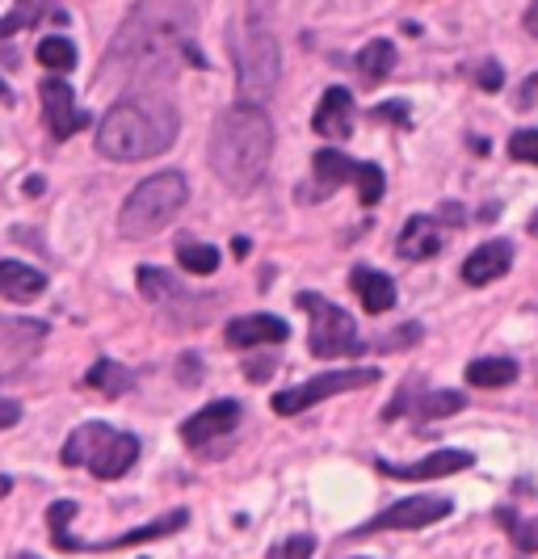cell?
Here are the masks:
<instances>
[{
    "instance_id": "1",
    "label": "cell",
    "mask_w": 538,
    "mask_h": 559,
    "mask_svg": "<svg viewBox=\"0 0 538 559\" xmlns=\"http://www.w3.org/2000/svg\"><path fill=\"white\" fill-rule=\"evenodd\" d=\"M270 152H274V127L256 102H236L231 110L219 114L211 131V168L227 190L236 194L256 190L270 168Z\"/></svg>"
},
{
    "instance_id": "2",
    "label": "cell",
    "mask_w": 538,
    "mask_h": 559,
    "mask_svg": "<svg viewBox=\"0 0 538 559\" xmlns=\"http://www.w3.org/2000/svg\"><path fill=\"white\" fill-rule=\"evenodd\" d=\"M190 9L181 0H143L140 9L127 17V26L118 29V38L110 43V63L118 68H156L165 63L172 51L190 59L194 68H206V59L186 43L190 34Z\"/></svg>"
},
{
    "instance_id": "3",
    "label": "cell",
    "mask_w": 538,
    "mask_h": 559,
    "mask_svg": "<svg viewBox=\"0 0 538 559\" xmlns=\"http://www.w3.org/2000/svg\"><path fill=\"white\" fill-rule=\"evenodd\" d=\"M172 140H177V110L156 93L122 97L97 127V152L118 165L152 160V156L169 152Z\"/></svg>"
},
{
    "instance_id": "4",
    "label": "cell",
    "mask_w": 538,
    "mask_h": 559,
    "mask_svg": "<svg viewBox=\"0 0 538 559\" xmlns=\"http://www.w3.org/2000/svg\"><path fill=\"white\" fill-rule=\"evenodd\" d=\"M190 202V186H186V177L181 173H156V177H147L140 181L131 198L122 202V211H118V231L127 236V240H147V236H156V231H165V227L181 215V206Z\"/></svg>"
},
{
    "instance_id": "5",
    "label": "cell",
    "mask_w": 538,
    "mask_h": 559,
    "mask_svg": "<svg viewBox=\"0 0 538 559\" xmlns=\"http://www.w3.org/2000/svg\"><path fill=\"white\" fill-rule=\"evenodd\" d=\"M63 467H88L97 479H118L127 476L140 459V438L110 429L106 420H88L81 425L68 442H63Z\"/></svg>"
},
{
    "instance_id": "6",
    "label": "cell",
    "mask_w": 538,
    "mask_h": 559,
    "mask_svg": "<svg viewBox=\"0 0 538 559\" xmlns=\"http://www.w3.org/2000/svg\"><path fill=\"white\" fill-rule=\"evenodd\" d=\"M72 518H76V501H56L47 509V531H51V543H56L59 551H122V547H135V543H152V538L177 534L190 522L186 509H172V513L147 522L140 531H127V534H118V538H106V543H85V538H72V534H68V522H72Z\"/></svg>"
},
{
    "instance_id": "7",
    "label": "cell",
    "mask_w": 538,
    "mask_h": 559,
    "mask_svg": "<svg viewBox=\"0 0 538 559\" xmlns=\"http://www.w3.org/2000/svg\"><path fill=\"white\" fill-rule=\"evenodd\" d=\"M231 47H236V56H231L236 59V81L249 97H261V93H270L278 84V76H283L278 38L261 22H249V29L240 38H231Z\"/></svg>"
},
{
    "instance_id": "8",
    "label": "cell",
    "mask_w": 538,
    "mask_h": 559,
    "mask_svg": "<svg viewBox=\"0 0 538 559\" xmlns=\"http://www.w3.org/2000/svg\"><path fill=\"white\" fill-rule=\"evenodd\" d=\"M299 308L312 316V333H308V345H312L315 358H345V354H358V333H354V316L337 304H328L324 295L315 290H303L299 295Z\"/></svg>"
},
{
    "instance_id": "9",
    "label": "cell",
    "mask_w": 538,
    "mask_h": 559,
    "mask_svg": "<svg viewBox=\"0 0 538 559\" xmlns=\"http://www.w3.org/2000/svg\"><path fill=\"white\" fill-rule=\"evenodd\" d=\"M379 383V366H345V370H328V374H315L303 388H290V392L274 395V413L278 417H295V413H308L315 404L333 400V395L358 392V388H370Z\"/></svg>"
},
{
    "instance_id": "10",
    "label": "cell",
    "mask_w": 538,
    "mask_h": 559,
    "mask_svg": "<svg viewBox=\"0 0 538 559\" xmlns=\"http://www.w3.org/2000/svg\"><path fill=\"white\" fill-rule=\"evenodd\" d=\"M451 513V501L446 497H404V501H396L392 509H383L379 518H370L362 531H354V538L358 534H379V531H421V526H433L438 518H446Z\"/></svg>"
},
{
    "instance_id": "11",
    "label": "cell",
    "mask_w": 538,
    "mask_h": 559,
    "mask_svg": "<svg viewBox=\"0 0 538 559\" xmlns=\"http://www.w3.org/2000/svg\"><path fill=\"white\" fill-rule=\"evenodd\" d=\"M38 102H43V122H47L51 140H72L76 131H85L88 114L76 110L72 84H63V81H56V76H47V81L38 84Z\"/></svg>"
},
{
    "instance_id": "12",
    "label": "cell",
    "mask_w": 538,
    "mask_h": 559,
    "mask_svg": "<svg viewBox=\"0 0 538 559\" xmlns=\"http://www.w3.org/2000/svg\"><path fill=\"white\" fill-rule=\"evenodd\" d=\"M471 463H476V454H467V450H433V454H426L421 463H408V467H396V463H387V459H374V467H379L383 476L413 479V484H421V479L458 476V472H467Z\"/></svg>"
},
{
    "instance_id": "13",
    "label": "cell",
    "mask_w": 538,
    "mask_h": 559,
    "mask_svg": "<svg viewBox=\"0 0 538 559\" xmlns=\"http://www.w3.org/2000/svg\"><path fill=\"white\" fill-rule=\"evenodd\" d=\"M236 425H240V404L236 400H215V404H206L202 413H194V417L181 425V442L202 450L211 447L215 438H227Z\"/></svg>"
},
{
    "instance_id": "14",
    "label": "cell",
    "mask_w": 538,
    "mask_h": 559,
    "mask_svg": "<svg viewBox=\"0 0 538 559\" xmlns=\"http://www.w3.org/2000/svg\"><path fill=\"white\" fill-rule=\"evenodd\" d=\"M312 127L315 135H324V140H349L354 135V97H349V88H328L324 97H320V106L312 114Z\"/></svg>"
},
{
    "instance_id": "15",
    "label": "cell",
    "mask_w": 538,
    "mask_h": 559,
    "mask_svg": "<svg viewBox=\"0 0 538 559\" xmlns=\"http://www.w3.org/2000/svg\"><path fill=\"white\" fill-rule=\"evenodd\" d=\"M224 336L227 345H236V349H253V345H283L290 329L278 316H240V320L227 324Z\"/></svg>"
},
{
    "instance_id": "16",
    "label": "cell",
    "mask_w": 538,
    "mask_h": 559,
    "mask_svg": "<svg viewBox=\"0 0 538 559\" xmlns=\"http://www.w3.org/2000/svg\"><path fill=\"white\" fill-rule=\"evenodd\" d=\"M513 265V249L505 240H488L480 249L463 261V282L467 286H488V282L505 278Z\"/></svg>"
},
{
    "instance_id": "17",
    "label": "cell",
    "mask_w": 538,
    "mask_h": 559,
    "mask_svg": "<svg viewBox=\"0 0 538 559\" xmlns=\"http://www.w3.org/2000/svg\"><path fill=\"white\" fill-rule=\"evenodd\" d=\"M349 286L358 295V304L370 311V316H383V311L396 308V282L387 278L383 270H370V265H358L349 274Z\"/></svg>"
},
{
    "instance_id": "18",
    "label": "cell",
    "mask_w": 538,
    "mask_h": 559,
    "mask_svg": "<svg viewBox=\"0 0 538 559\" xmlns=\"http://www.w3.org/2000/svg\"><path fill=\"white\" fill-rule=\"evenodd\" d=\"M396 249L404 261H429V257H438V249H442V231H438V224L429 215H413L404 224V231H399Z\"/></svg>"
},
{
    "instance_id": "19",
    "label": "cell",
    "mask_w": 538,
    "mask_h": 559,
    "mask_svg": "<svg viewBox=\"0 0 538 559\" xmlns=\"http://www.w3.org/2000/svg\"><path fill=\"white\" fill-rule=\"evenodd\" d=\"M47 290V278L38 270H29L22 261H0V295L9 304H34Z\"/></svg>"
},
{
    "instance_id": "20",
    "label": "cell",
    "mask_w": 538,
    "mask_h": 559,
    "mask_svg": "<svg viewBox=\"0 0 538 559\" xmlns=\"http://www.w3.org/2000/svg\"><path fill=\"white\" fill-rule=\"evenodd\" d=\"M312 168H315V186H320V194L337 190V186H345V181H358V173H362V165L349 160V156L337 152V147H320V152L312 156Z\"/></svg>"
},
{
    "instance_id": "21",
    "label": "cell",
    "mask_w": 538,
    "mask_h": 559,
    "mask_svg": "<svg viewBox=\"0 0 538 559\" xmlns=\"http://www.w3.org/2000/svg\"><path fill=\"white\" fill-rule=\"evenodd\" d=\"M43 17H51V22H68V13L56 9L51 0H17V9H13L9 17H0V43H4V38H13L17 29L38 26Z\"/></svg>"
},
{
    "instance_id": "22",
    "label": "cell",
    "mask_w": 538,
    "mask_h": 559,
    "mask_svg": "<svg viewBox=\"0 0 538 559\" xmlns=\"http://www.w3.org/2000/svg\"><path fill=\"white\" fill-rule=\"evenodd\" d=\"M85 383L93 388V392L118 400V395H127L131 388H135V374H131L127 366H118L113 358H101V362H93V370L85 374Z\"/></svg>"
},
{
    "instance_id": "23",
    "label": "cell",
    "mask_w": 538,
    "mask_h": 559,
    "mask_svg": "<svg viewBox=\"0 0 538 559\" xmlns=\"http://www.w3.org/2000/svg\"><path fill=\"white\" fill-rule=\"evenodd\" d=\"M358 76L370 84H379V81H387V72L396 68V47L387 43V38H374V43H367L362 51H358Z\"/></svg>"
},
{
    "instance_id": "24",
    "label": "cell",
    "mask_w": 538,
    "mask_h": 559,
    "mask_svg": "<svg viewBox=\"0 0 538 559\" xmlns=\"http://www.w3.org/2000/svg\"><path fill=\"white\" fill-rule=\"evenodd\" d=\"M517 379V362L513 358H476L467 366V383L471 388H505Z\"/></svg>"
},
{
    "instance_id": "25",
    "label": "cell",
    "mask_w": 538,
    "mask_h": 559,
    "mask_svg": "<svg viewBox=\"0 0 538 559\" xmlns=\"http://www.w3.org/2000/svg\"><path fill=\"white\" fill-rule=\"evenodd\" d=\"M47 336V324H38V320H0V345H9V349H34L38 341Z\"/></svg>"
},
{
    "instance_id": "26",
    "label": "cell",
    "mask_w": 538,
    "mask_h": 559,
    "mask_svg": "<svg viewBox=\"0 0 538 559\" xmlns=\"http://www.w3.org/2000/svg\"><path fill=\"white\" fill-rule=\"evenodd\" d=\"M140 290L147 304H172V299H181V282L169 278L165 270H152V265L140 270Z\"/></svg>"
},
{
    "instance_id": "27",
    "label": "cell",
    "mask_w": 538,
    "mask_h": 559,
    "mask_svg": "<svg viewBox=\"0 0 538 559\" xmlns=\"http://www.w3.org/2000/svg\"><path fill=\"white\" fill-rule=\"evenodd\" d=\"M463 404H467V395L463 392H426L421 395V404H417V417L421 420H442V417H454V413H463Z\"/></svg>"
},
{
    "instance_id": "28",
    "label": "cell",
    "mask_w": 538,
    "mask_h": 559,
    "mask_svg": "<svg viewBox=\"0 0 538 559\" xmlns=\"http://www.w3.org/2000/svg\"><path fill=\"white\" fill-rule=\"evenodd\" d=\"M38 63L47 72H72L76 68V47L68 38H43L38 43Z\"/></svg>"
},
{
    "instance_id": "29",
    "label": "cell",
    "mask_w": 538,
    "mask_h": 559,
    "mask_svg": "<svg viewBox=\"0 0 538 559\" xmlns=\"http://www.w3.org/2000/svg\"><path fill=\"white\" fill-rule=\"evenodd\" d=\"M177 261H181L186 274H202V278H206V274L219 270V249H211V245H190V240H186V245L177 249Z\"/></svg>"
},
{
    "instance_id": "30",
    "label": "cell",
    "mask_w": 538,
    "mask_h": 559,
    "mask_svg": "<svg viewBox=\"0 0 538 559\" xmlns=\"http://www.w3.org/2000/svg\"><path fill=\"white\" fill-rule=\"evenodd\" d=\"M387 190V181H383V168L379 165H362L358 173V198H362V206H374L379 198Z\"/></svg>"
},
{
    "instance_id": "31",
    "label": "cell",
    "mask_w": 538,
    "mask_h": 559,
    "mask_svg": "<svg viewBox=\"0 0 538 559\" xmlns=\"http://www.w3.org/2000/svg\"><path fill=\"white\" fill-rule=\"evenodd\" d=\"M312 551H315V538H312V534H290L286 543L270 547V556H265V559H308Z\"/></svg>"
},
{
    "instance_id": "32",
    "label": "cell",
    "mask_w": 538,
    "mask_h": 559,
    "mask_svg": "<svg viewBox=\"0 0 538 559\" xmlns=\"http://www.w3.org/2000/svg\"><path fill=\"white\" fill-rule=\"evenodd\" d=\"M510 156H513V160H522V165H538V131H535V127L513 131Z\"/></svg>"
},
{
    "instance_id": "33",
    "label": "cell",
    "mask_w": 538,
    "mask_h": 559,
    "mask_svg": "<svg viewBox=\"0 0 538 559\" xmlns=\"http://www.w3.org/2000/svg\"><path fill=\"white\" fill-rule=\"evenodd\" d=\"M476 81H480L483 93H497L501 81H505V76H501V63H497V59H483L480 68H476Z\"/></svg>"
},
{
    "instance_id": "34",
    "label": "cell",
    "mask_w": 538,
    "mask_h": 559,
    "mask_svg": "<svg viewBox=\"0 0 538 559\" xmlns=\"http://www.w3.org/2000/svg\"><path fill=\"white\" fill-rule=\"evenodd\" d=\"M510 531H513V543H517L522 551H538V522H517Z\"/></svg>"
},
{
    "instance_id": "35",
    "label": "cell",
    "mask_w": 538,
    "mask_h": 559,
    "mask_svg": "<svg viewBox=\"0 0 538 559\" xmlns=\"http://www.w3.org/2000/svg\"><path fill=\"white\" fill-rule=\"evenodd\" d=\"M17 420H22V404L9 400V395H0V429H9V425H17Z\"/></svg>"
},
{
    "instance_id": "36",
    "label": "cell",
    "mask_w": 538,
    "mask_h": 559,
    "mask_svg": "<svg viewBox=\"0 0 538 559\" xmlns=\"http://www.w3.org/2000/svg\"><path fill=\"white\" fill-rule=\"evenodd\" d=\"M535 97H538V72H535V76H526V84H522V93H517V106L526 110V106H535Z\"/></svg>"
},
{
    "instance_id": "37",
    "label": "cell",
    "mask_w": 538,
    "mask_h": 559,
    "mask_svg": "<svg viewBox=\"0 0 538 559\" xmlns=\"http://www.w3.org/2000/svg\"><path fill=\"white\" fill-rule=\"evenodd\" d=\"M374 118H399V127H408V106H399V102H392V106H379V110H374Z\"/></svg>"
},
{
    "instance_id": "38",
    "label": "cell",
    "mask_w": 538,
    "mask_h": 559,
    "mask_svg": "<svg viewBox=\"0 0 538 559\" xmlns=\"http://www.w3.org/2000/svg\"><path fill=\"white\" fill-rule=\"evenodd\" d=\"M526 29H530V34L538 38V0L530 4V9H526Z\"/></svg>"
},
{
    "instance_id": "39",
    "label": "cell",
    "mask_w": 538,
    "mask_h": 559,
    "mask_svg": "<svg viewBox=\"0 0 538 559\" xmlns=\"http://www.w3.org/2000/svg\"><path fill=\"white\" fill-rule=\"evenodd\" d=\"M26 194H29V198L43 194V177H29V181H26Z\"/></svg>"
},
{
    "instance_id": "40",
    "label": "cell",
    "mask_w": 538,
    "mask_h": 559,
    "mask_svg": "<svg viewBox=\"0 0 538 559\" xmlns=\"http://www.w3.org/2000/svg\"><path fill=\"white\" fill-rule=\"evenodd\" d=\"M9 492H13V479H9V476H0V501H4Z\"/></svg>"
},
{
    "instance_id": "41",
    "label": "cell",
    "mask_w": 538,
    "mask_h": 559,
    "mask_svg": "<svg viewBox=\"0 0 538 559\" xmlns=\"http://www.w3.org/2000/svg\"><path fill=\"white\" fill-rule=\"evenodd\" d=\"M9 102H13V93H9V88H4V81H0V106H9Z\"/></svg>"
},
{
    "instance_id": "42",
    "label": "cell",
    "mask_w": 538,
    "mask_h": 559,
    "mask_svg": "<svg viewBox=\"0 0 538 559\" xmlns=\"http://www.w3.org/2000/svg\"><path fill=\"white\" fill-rule=\"evenodd\" d=\"M13 559H38V556H13Z\"/></svg>"
}]
</instances>
